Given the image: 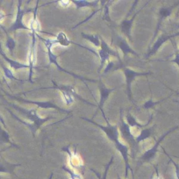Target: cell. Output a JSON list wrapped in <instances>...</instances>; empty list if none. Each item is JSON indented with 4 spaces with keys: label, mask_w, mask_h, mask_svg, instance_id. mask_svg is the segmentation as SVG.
Listing matches in <instances>:
<instances>
[{
    "label": "cell",
    "mask_w": 179,
    "mask_h": 179,
    "mask_svg": "<svg viewBox=\"0 0 179 179\" xmlns=\"http://www.w3.org/2000/svg\"><path fill=\"white\" fill-rule=\"evenodd\" d=\"M98 127H100L101 129H103L105 133L107 134V136L115 143L117 148L120 150V152L122 154V156L125 159V162H126V165H127V169H129V165H128V159H127V148L125 145L121 144L118 139V129L117 127H112V126H108V127H103V126H100L98 125Z\"/></svg>",
    "instance_id": "6da1fadb"
},
{
    "label": "cell",
    "mask_w": 179,
    "mask_h": 179,
    "mask_svg": "<svg viewBox=\"0 0 179 179\" xmlns=\"http://www.w3.org/2000/svg\"><path fill=\"white\" fill-rule=\"evenodd\" d=\"M15 108L17 109V110L20 111L22 113H23L24 115H26L27 118H28L29 120H31L32 121H34L35 123V126L36 128H38V127L41 126V124L43 123V122L47 121L48 119H41L39 116L36 114V112H35V111L31 110V111H26L25 110V109H21V108H18V107H16L15 106Z\"/></svg>",
    "instance_id": "7a4b0ae2"
},
{
    "label": "cell",
    "mask_w": 179,
    "mask_h": 179,
    "mask_svg": "<svg viewBox=\"0 0 179 179\" xmlns=\"http://www.w3.org/2000/svg\"><path fill=\"white\" fill-rule=\"evenodd\" d=\"M110 55H117V53L114 52V51H112L110 47H108V45L106 44V42H105L104 40H102V49L99 51V56L101 58V64H102V66H103V64H104V63L105 62V60L109 59ZM102 66H101V67H102Z\"/></svg>",
    "instance_id": "3957f363"
},
{
    "label": "cell",
    "mask_w": 179,
    "mask_h": 179,
    "mask_svg": "<svg viewBox=\"0 0 179 179\" xmlns=\"http://www.w3.org/2000/svg\"><path fill=\"white\" fill-rule=\"evenodd\" d=\"M23 13L24 12H22L21 9H20V6H18L16 20H15V22H14L13 25L11 26L10 31H15V30H18V29H28L27 28V26H26L24 25L23 21H22Z\"/></svg>",
    "instance_id": "277c9868"
},
{
    "label": "cell",
    "mask_w": 179,
    "mask_h": 179,
    "mask_svg": "<svg viewBox=\"0 0 179 179\" xmlns=\"http://www.w3.org/2000/svg\"><path fill=\"white\" fill-rule=\"evenodd\" d=\"M172 130H173V129H172ZM172 130L169 131L168 133H164V135H162V137H161V139H160V140H159L157 141V143H156V144L155 145V146H154V147H153V148H152L151 149H149V150L147 151V152L145 153L144 156H142V158H143V159H146V160H149V159H151V158H152L153 156H155V155H156V151H157V149H158V147H159V145H160V143H161V141H162V140L164 139V137H165V136L167 135L168 133H170V132H171Z\"/></svg>",
    "instance_id": "5b68a950"
},
{
    "label": "cell",
    "mask_w": 179,
    "mask_h": 179,
    "mask_svg": "<svg viewBox=\"0 0 179 179\" xmlns=\"http://www.w3.org/2000/svg\"><path fill=\"white\" fill-rule=\"evenodd\" d=\"M125 74L127 76V87H128V93H129V96H130V93H131V82L133 81V79L134 78V76L136 75H147L146 73H137V72H134L133 70L131 69H125Z\"/></svg>",
    "instance_id": "8992f818"
},
{
    "label": "cell",
    "mask_w": 179,
    "mask_h": 179,
    "mask_svg": "<svg viewBox=\"0 0 179 179\" xmlns=\"http://www.w3.org/2000/svg\"><path fill=\"white\" fill-rule=\"evenodd\" d=\"M36 63V44H35V37H33V43L31 46L30 53H29V63L31 67V74H32V69L34 65Z\"/></svg>",
    "instance_id": "52a82bcc"
},
{
    "label": "cell",
    "mask_w": 179,
    "mask_h": 179,
    "mask_svg": "<svg viewBox=\"0 0 179 179\" xmlns=\"http://www.w3.org/2000/svg\"><path fill=\"white\" fill-rule=\"evenodd\" d=\"M63 150L66 151L68 154H69V161H70V164L73 166L74 168H78V167H81L82 166V162L81 160L79 159V157L76 156V155H72L71 153H70V151L68 149V148H63Z\"/></svg>",
    "instance_id": "ba28073f"
},
{
    "label": "cell",
    "mask_w": 179,
    "mask_h": 179,
    "mask_svg": "<svg viewBox=\"0 0 179 179\" xmlns=\"http://www.w3.org/2000/svg\"><path fill=\"white\" fill-rule=\"evenodd\" d=\"M0 53L2 54V55L4 56V58L6 59V61L10 63V65H11V67L12 68H13V69H23V68H28V65H25V64H22V63H18V62H15V61H12V60H11V59H9V58L6 56V55L3 53V51L1 50V47H0Z\"/></svg>",
    "instance_id": "9c48e42d"
},
{
    "label": "cell",
    "mask_w": 179,
    "mask_h": 179,
    "mask_svg": "<svg viewBox=\"0 0 179 179\" xmlns=\"http://www.w3.org/2000/svg\"><path fill=\"white\" fill-rule=\"evenodd\" d=\"M172 36H166V35H162V37L158 40V41H156V44L154 45V47H153V48H152V50H151V52L149 53V55H152V54H155V53L159 49V47L162 46V44L165 42L166 41H168L169 39H170Z\"/></svg>",
    "instance_id": "30bf717a"
},
{
    "label": "cell",
    "mask_w": 179,
    "mask_h": 179,
    "mask_svg": "<svg viewBox=\"0 0 179 179\" xmlns=\"http://www.w3.org/2000/svg\"><path fill=\"white\" fill-rule=\"evenodd\" d=\"M55 40L57 41V42L59 44H61V45H63V46L64 47L69 46V44H70V41H69V40L68 39L67 35H65L64 33H63V32L59 33V34L56 35Z\"/></svg>",
    "instance_id": "8fae6325"
},
{
    "label": "cell",
    "mask_w": 179,
    "mask_h": 179,
    "mask_svg": "<svg viewBox=\"0 0 179 179\" xmlns=\"http://www.w3.org/2000/svg\"><path fill=\"white\" fill-rule=\"evenodd\" d=\"M122 133H123V135L124 137L127 140H129L130 141L133 142V138L132 133L130 132V128H129V126L126 124L124 121H122V127H121Z\"/></svg>",
    "instance_id": "7c38bea8"
},
{
    "label": "cell",
    "mask_w": 179,
    "mask_h": 179,
    "mask_svg": "<svg viewBox=\"0 0 179 179\" xmlns=\"http://www.w3.org/2000/svg\"><path fill=\"white\" fill-rule=\"evenodd\" d=\"M73 3L76 5L77 6V8L79 9V8H82V7H87V6H95L97 4H98V2H88V1H84V0H83V1H73Z\"/></svg>",
    "instance_id": "4fadbf2b"
},
{
    "label": "cell",
    "mask_w": 179,
    "mask_h": 179,
    "mask_svg": "<svg viewBox=\"0 0 179 179\" xmlns=\"http://www.w3.org/2000/svg\"><path fill=\"white\" fill-rule=\"evenodd\" d=\"M150 134H151L150 129H145V130H143V131L140 133V136H138L137 139H136L137 142L141 141V140H146L147 138H148V137L150 136Z\"/></svg>",
    "instance_id": "5bb4252c"
},
{
    "label": "cell",
    "mask_w": 179,
    "mask_h": 179,
    "mask_svg": "<svg viewBox=\"0 0 179 179\" xmlns=\"http://www.w3.org/2000/svg\"><path fill=\"white\" fill-rule=\"evenodd\" d=\"M82 35H83L85 39H87V40H89V41H92L95 46H99V45H100L99 41H98V35H84V34H82Z\"/></svg>",
    "instance_id": "9a60e30c"
},
{
    "label": "cell",
    "mask_w": 179,
    "mask_h": 179,
    "mask_svg": "<svg viewBox=\"0 0 179 179\" xmlns=\"http://www.w3.org/2000/svg\"><path fill=\"white\" fill-rule=\"evenodd\" d=\"M110 90H107L105 88H101V102H100V107L102 106V104L105 101V99L108 97V95L110 94Z\"/></svg>",
    "instance_id": "2e32d148"
},
{
    "label": "cell",
    "mask_w": 179,
    "mask_h": 179,
    "mask_svg": "<svg viewBox=\"0 0 179 179\" xmlns=\"http://www.w3.org/2000/svg\"><path fill=\"white\" fill-rule=\"evenodd\" d=\"M120 48L123 50V52L125 53V54H127V53L135 54V52H133V50L131 49V47L127 45V43L126 41H121V42L120 43Z\"/></svg>",
    "instance_id": "e0dca14e"
},
{
    "label": "cell",
    "mask_w": 179,
    "mask_h": 179,
    "mask_svg": "<svg viewBox=\"0 0 179 179\" xmlns=\"http://www.w3.org/2000/svg\"><path fill=\"white\" fill-rule=\"evenodd\" d=\"M63 169L65 171H67V172L69 173L70 179H83L79 174L75 173V172H74V171H71L70 169H68L66 167H63Z\"/></svg>",
    "instance_id": "ac0fdd59"
},
{
    "label": "cell",
    "mask_w": 179,
    "mask_h": 179,
    "mask_svg": "<svg viewBox=\"0 0 179 179\" xmlns=\"http://www.w3.org/2000/svg\"><path fill=\"white\" fill-rule=\"evenodd\" d=\"M132 22H133V20H129V21H124L123 24H122L123 31H124L125 33H127V35H129V33H130V28H131Z\"/></svg>",
    "instance_id": "d6986e66"
},
{
    "label": "cell",
    "mask_w": 179,
    "mask_h": 179,
    "mask_svg": "<svg viewBox=\"0 0 179 179\" xmlns=\"http://www.w3.org/2000/svg\"><path fill=\"white\" fill-rule=\"evenodd\" d=\"M30 27L34 30V32H38L41 30V25L39 23V21L35 18V20H33L30 24Z\"/></svg>",
    "instance_id": "ffe728a7"
},
{
    "label": "cell",
    "mask_w": 179,
    "mask_h": 179,
    "mask_svg": "<svg viewBox=\"0 0 179 179\" xmlns=\"http://www.w3.org/2000/svg\"><path fill=\"white\" fill-rule=\"evenodd\" d=\"M171 10H172V8H166V7L162 8L160 10V15H161V17L166 18L168 16H169L170 13H171Z\"/></svg>",
    "instance_id": "44dd1931"
},
{
    "label": "cell",
    "mask_w": 179,
    "mask_h": 179,
    "mask_svg": "<svg viewBox=\"0 0 179 179\" xmlns=\"http://www.w3.org/2000/svg\"><path fill=\"white\" fill-rule=\"evenodd\" d=\"M6 47H7L11 51H12V49L14 48V47H15V41H14V40H13L12 38H11V37H9L7 41H6Z\"/></svg>",
    "instance_id": "7402d4cb"
},
{
    "label": "cell",
    "mask_w": 179,
    "mask_h": 179,
    "mask_svg": "<svg viewBox=\"0 0 179 179\" xmlns=\"http://www.w3.org/2000/svg\"><path fill=\"white\" fill-rule=\"evenodd\" d=\"M0 138L4 141L9 142V134L2 129H0Z\"/></svg>",
    "instance_id": "603a6c76"
},
{
    "label": "cell",
    "mask_w": 179,
    "mask_h": 179,
    "mask_svg": "<svg viewBox=\"0 0 179 179\" xmlns=\"http://www.w3.org/2000/svg\"><path fill=\"white\" fill-rule=\"evenodd\" d=\"M3 69H4V73H5V75L7 78H9V79H16L15 77H14V75H12V71L10 70L9 69H7L6 67H3Z\"/></svg>",
    "instance_id": "cb8c5ba5"
},
{
    "label": "cell",
    "mask_w": 179,
    "mask_h": 179,
    "mask_svg": "<svg viewBox=\"0 0 179 179\" xmlns=\"http://www.w3.org/2000/svg\"><path fill=\"white\" fill-rule=\"evenodd\" d=\"M127 120H128V122H129L130 126H132V127H133V126H138L139 127H141L140 125H139V124L136 123V121L134 120V119H133V117L130 115V114H128V115H127Z\"/></svg>",
    "instance_id": "d4e9b609"
},
{
    "label": "cell",
    "mask_w": 179,
    "mask_h": 179,
    "mask_svg": "<svg viewBox=\"0 0 179 179\" xmlns=\"http://www.w3.org/2000/svg\"><path fill=\"white\" fill-rule=\"evenodd\" d=\"M0 172H11V170L9 169V168L4 166V165L0 162Z\"/></svg>",
    "instance_id": "484cf974"
},
{
    "label": "cell",
    "mask_w": 179,
    "mask_h": 179,
    "mask_svg": "<svg viewBox=\"0 0 179 179\" xmlns=\"http://www.w3.org/2000/svg\"><path fill=\"white\" fill-rule=\"evenodd\" d=\"M157 104V102H156V103H154L152 100H149L148 103H146V104H145V107H146V108H148V107H151V106H153L154 104Z\"/></svg>",
    "instance_id": "4316f807"
},
{
    "label": "cell",
    "mask_w": 179,
    "mask_h": 179,
    "mask_svg": "<svg viewBox=\"0 0 179 179\" xmlns=\"http://www.w3.org/2000/svg\"><path fill=\"white\" fill-rule=\"evenodd\" d=\"M174 165H175V168H176V175H177V178L179 179V166L176 163V162H174Z\"/></svg>",
    "instance_id": "83f0119b"
},
{
    "label": "cell",
    "mask_w": 179,
    "mask_h": 179,
    "mask_svg": "<svg viewBox=\"0 0 179 179\" xmlns=\"http://www.w3.org/2000/svg\"><path fill=\"white\" fill-rule=\"evenodd\" d=\"M172 62L175 63H177L179 66V53L178 52H177V54H176V57H175V59H174Z\"/></svg>",
    "instance_id": "f1b7e54d"
},
{
    "label": "cell",
    "mask_w": 179,
    "mask_h": 179,
    "mask_svg": "<svg viewBox=\"0 0 179 179\" xmlns=\"http://www.w3.org/2000/svg\"><path fill=\"white\" fill-rule=\"evenodd\" d=\"M59 4H60V6H62V7H67L68 5L69 4V1H66V2H64V1H60Z\"/></svg>",
    "instance_id": "f546056e"
},
{
    "label": "cell",
    "mask_w": 179,
    "mask_h": 179,
    "mask_svg": "<svg viewBox=\"0 0 179 179\" xmlns=\"http://www.w3.org/2000/svg\"><path fill=\"white\" fill-rule=\"evenodd\" d=\"M154 179H161V177H159V175L157 174V176H156V177H155V178H154Z\"/></svg>",
    "instance_id": "4dcf8cb0"
},
{
    "label": "cell",
    "mask_w": 179,
    "mask_h": 179,
    "mask_svg": "<svg viewBox=\"0 0 179 179\" xmlns=\"http://www.w3.org/2000/svg\"><path fill=\"white\" fill-rule=\"evenodd\" d=\"M4 17V15H3V13H1V12H0V18H2Z\"/></svg>",
    "instance_id": "1f68e13d"
},
{
    "label": "cell",
    "mask_w": 179,
    "mask_h": 179,
    "mask_svg": "<svg viewBox=\"0 0 179 179\" xmlns=\"http://www.w3.org/2000/svg\"><path fill=\"white\" fill-rule=\"evenodd\" d=\"M52 176H53V175H51V176H50V177H49V179H52Z\"/></svg>",
    "instance_id": "d6a6232c"
},
{
    "label": "cell",
    "mask_w": 179,
    "mask_h": 179,
    "mask_svg": "<svg viewBox=\"0 0 179 179\" xmlns=\"http://www.w3.org/2000/svg\"><path fill=\"white\" fill-rule=\"evenodd\" d=\"M119 179H120V177H119Z\"/></svg>",
    "instance_id": "836d02e7"
},
{
    "label": "cell",
    "mask_w": 179,
    "mask_h": 179,
    "mask_svg": "<svg viewBox=\"0 0 179 179\" xmlns=\"http://www.w3.org/2000/svg\"><path fill=\"white\" fill-rule=\"evenodd\" d=\"M178 27H179V25H178Z\"/></svg>",
    "instance_id": "e575fe53"
},
{
    "label": "cell",
    "mask_w": 179,
    "mask_h": 179,
    "mask_svg": "<svg viewBox=\"0 0 179 179\" xmlns=\"http://www.w3.org/2000/svg\"><path fill=\"white\" fill-rule=\"evenodd\" d=\"M178 53H179V50H178Z\"/></svg>",
    "instance_id": "d590c367"
}]
</instances>
